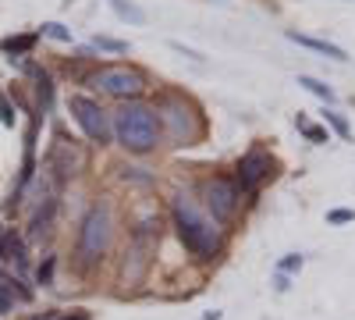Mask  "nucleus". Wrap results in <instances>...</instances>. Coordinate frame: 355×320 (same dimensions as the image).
Wrapping results in <instances>:
<instances>
[{
  "label": "nucleus",
  "instance_id": "obj_21",
  "mask_svg": "<svg viewBox=\"0 0 355 320\" xmlns=\"http://www.w3.org/2000/svg\"><path fill=\"white\" fill-rule=\"evenodd\" d=\"M40 36H50V40H57V43H71V28H64L61 22H46V25L40 28Z\"/></svg>",
  "mask_w": 355,
  "mask_h": 320
},
{
  "label": "nucleus",
  "instance_id": "obj_30",
  "mask_svg": "<svg viewBox=\"0 0 355 320\" xmlns=\"http://www.w3.org/2000/svg\"><path fill=\"white\" fill-rule=\"evenodd\" d=\"M4 239H8V224H0V253H4Z\"/></svg>",
  "mask_w": 355,
  "mask_h": 320
},
{
  "label": "nucleus",
  "instance_id": "obj_27",
  "mask_svg": "<svg viewBox=\"0 0 355 320\" xmlns=\"http://www.w3.org/2000/svg\"><path fill=\"white\" fill-rule=\"evenodd\" d=\"M53 264H57L53 256H46L43 264H40V271H36V281H40V285H50V281H53Z\"/></svg>",
  "mask_w": 355,
  "mask_h": 320
},
{
  "label": "nucleus",
  "instance_id": "obj_12",
  "mask_svg": "<svg viewBox=\"0 0 355 320\" xmlns=\"http://www.w3.org/2000/svg\"><path fill=\"white\" fill-rule=\"evenodd\" d=\"M53 217H57V196H40L33 221H28V239H43L53 228Z\"/></svg>",
  "mask_w": 355,
  "mask_h": 320
},
{
  "label": "nucleus",
  "instance_id": "obj_23",
  "mask_svg": "<svg viewBox=\"0 0 355 320\" xmlns=\"http://www.w3.org/2000/svg\"><path fill=\"white\" fill-rule=\"evenodd\" d=\"M93 47L96 50H107V53H128V43L125 40H110V36H96Z\"/></svg>",
  "mask_w": 355,
  "mask_h": 320
},
{
  "label": "nucleus",
  "instance_id": "obj_24",
  "mask_svg": "<svg viewBox=\"0 0 355 320\" xmlns=\"http://www.w3.org/2000/svg\"><path fill=\"white\" fill-rule=\"evenodd\" d=\"M302 264H306L302 253H288V256L281 260V264H277V271H281V274H299V271H302Z\"/></svg>",
  "mask_w": 355,
  "mask_h": 320
},
{
  "label": "nucleus",
  "instance_id": "obj_7",
  "mask_svg": "<svg viewBox=\"0 0 355 320\" xmlns=\"http://www.w3.org/2000/svg\"><path fill=\"white\" fill-rule=\"evenodd\" d=\"M242 185L231 178V174H206V178L199 182V203H202V210L210 214L214 221L220 224H231L234 217H239L242 210Z\"/></svg>",
  "mask_w": 355,
  "mask_h": 320
},
{
  "label": "nucleus",
  "instance_id": "obj_8",
  "mask_svg": "<svg viewBox=\"0 0 355 320\" xmlns=\"http://www.w3.org/2000/svg\"><path fill=\"white\" fill-rule=\"evenodd\" d=\"M85 85H96L107 96H117V100L128 103V100H139L146 93L150 78H146V71H139L135 65H103V68L85 75Z\"/></svg>",
  "mask_w": 355,
  "mask_h": 320
},
{
  "label": "nucleus",
  "instance_id": "obj_2",
  "mask_svg": "<svg viewBox=\"0 0 355 320\" xmlns=\"http://www.w3.org/2000/svg\"><path fill=\"white\" fill-rule=\"evenodd\" d=\"M114 246V210L107 199H96L78 221V242H75V271L96 274Z\"/></svg>",
  "mask_w": 355,
  "mask_h": 320
},
{
  "label": "nucleus",
  "instance_id": "obj_4",
  "mask_svg": "<svg viewBox=\"0 0 355 320\" xmlns=\"http://www.w3.org/2000/svg\"><path fill=\"white\" fill-rule=\"evenodd\" d=\"M110 118H114V139H117V146H125V150L135 153V157L153 153L160 142H164L157 107H150V103L128 100V103L117 107Z\"/></svg>",
  "mask_w": 355,
  "mask_h": 320
},
{
  "label": "nucleus",
  "instance_id": "obj_3",
  "mask_svg": "<svg viewBox=\"0 0 355 320\" xmlns=\"http://www.w3.org/2000/svg\"><path fill=\"white\" fill-rule=\"evenodd\" d=\"M160 235H164V221L160 214H146L142 221L132 224L128 246L121 253V267H117V285L135 288L150 278L153 264H157V249H160Z\"/></svg>",
  "mask_w": 355,
  "mask_h": 320
},
{
  "label": "nucleus",
  "instance_id": "obj_22",
  "mask_svg": "<svg viewBox=\"0 0 355 320\" xmlns=\"http://www.w3.org/2000/svg\"><path fill=\"white\" fill-rule=\"evenodd\" d=\"M323 121H327L341 139H352V128H348V121H345V114H338V110H323Z\"/></svg>",
  "mask_w": 355,
  "mask_h": 320
},
{
  "label": "nucleus",
  "instance_id": "obj_17",
  "mask_svg": "<svg viewBox=\"0 0 355 320\" xmlns=\"http://www.w3.org/2000/svg\"><path fill=\"white\" fill-rule=\"evenodd\" d=\"M117 171H121V182H128V185H142V189H153L157 185V174L146 171V167L125 164V167H117Z\"/></svg>",
  "mask_w": 355,
  "mask_h": 320
},
{
  "label": "nucleus",
  "instance_id": "obj_28",
  "mask_svg": "<svg viewBox=\"0 0 355 320\" xmlns=\"http://www.w3.org/2000/svg\"><path fill=\"white\" fill-rule=\"evenodd\" d=\"M355 221V210H331L327 214V224H352Z\"/></svg>",
  "mask_w": 355,
  "mask_h": 320
},
{
  "label": "nucleus",
  "instance_id": "obj_18",
  "mask_svg": "<svg viewBox=\"0 0 355 320\" xmlns=\"http://www.w3.org/2000/svg\"><path fill=\"white\" fill-rule=\"evenodd\" d=\"M299 85H302V90H309L313 96H320V100H327V103H334L338 96H334V90H331V85L327 82H320V78H313V75H299Z\"/></svg>",
  "mask_w": 355,
  "mask_h": 320
},
{
  "label": "nucleus",
  "instance_id": "obj_9",
  "mask_svg": "<svg viewBox=\"0 0 355 320\" xmlns=\"http://www.w3.org/2000/svg\"><path fill=\"white\" fill-rule=\"evenodd\" d=\"M68 110H71V118L78 121V128L85 132V139L93 142V146H107V142L114 139V118L100 107V100L71 93L68 96Z\"/></svg>",
  "mask_w": 355,
  "mask_h": 320
},
{
  "label": "nucleus",
  "instance_id": "obj_31",
  "mask_svg": "<svg viewBox=\"0 0 355 320\" xmlns=\"http://www.w3.org/2000/svg\"><path fill=\"white\" fill-rule=\"evenodd\" d=\"M202 320H220V313H217V310H214V313H206V317H202Z\"/></svg>",
  "mask_w": 355,
  "mask_h": 320
},
{
  "label": "nucleus",
  "instance_id": "obj_25",
  "mask_svg": "<svg viewBox=\"0 0 355 320\" xmlns=\"http://www.w3.org/2000/svg\"><path fill=\"white\" fill-rule=\"evenodd\" d=\"M33 320H93V317H89V310H71V313H57V310H50V313L33 317Z\"/></svg>",
  "mask_w": 355,
  "mask_h": 320
},
{
  "label": "nucleus",
  "instance_id": "obj_19",
  "mask_svg": "<svg viewBox=\"0 0 355 320\" xmlns=\"http://www.w3.org/2000/svg\"><path fill=\"white\" fill-rule=\"evenodd\" d=\"M295 125H299V132H302L309 142H331V132L323 128V125H313V121H306V118H295Z\"/></svg>",
  "mask_w": 355,
  "mask_h": 320
},
{
  "label": "nucleus",
  "instance_id": "obj_11",
  "mask_svg": "<svg viewBox=\"0 0 355 320\" xmlns=\"http://www.w3.org/2000/svg\"><path fill=\"white\" fill-rule=\"evenodd\" d=\"M18 303H33V288H25L18 274L0 271V313L15 310Z\"/></svg>",
  "mask_w": 355,
  "mask_h": 320
},
{
  "label": "nucleus",
  "instance_id": "obj_5",
  "mask_svg": "<svg viewBox=\"0 0 355 320\" xmlns=\"http://www.w3.org/2000/svg\"><path fill=\"white\" fill-rule=\"evenodd\" d=\"M157 118H160V132L171 146L189 150L206 135V118L202 110L185 96V93H160L157 100Z\"/></svg>",
  "mask_w": 355,
  "mask_h": 320
},
{
  "label": "nucleus",
  "instance_id": "obj_10",
  "mask_svg": "<svg viewBox=\"0 0 355 320\" xmlns=\"http://www.w3.org/2000/svg\"><path fill=\"white\" fill-rule=\"evenodd\" d=\"M277 174V160L274 153L266 146H252L239 157V164H234V182L242 185V192H256L263 182H270Z\"/></svg>",
  "mask_w": 355,
  "mask_h": 320
},
{
  "label": "nucleus",
  "instance_id": "obj_16",
  "mask_svg": "<svg viewBox=\"0 0 355 320\" xmlns=\"http://www.w3.org/2000/svg\"><path fill=\"white\" fill-rule=\"evenodd\" d=\"M40 43V33H21V36H8V40H0V50H4L11 61L21 53H33V47Z\"/></svg>",
  "mask_w": 355,
  "mask_h": 320
},
{
  "label": "nucleus",
  "instance_id": "obj_20",
  "mask_svg": "<svg viewBox=\"0 0 355 320\" xmlns=\"http://www.w3.org/2000/svg\"><path fill=\"white\" fill-rule=\"evenodd\" d=\"M107 4H110L117 15H121L125 22H132V25H142V22H146V15H142L135 4H128V0H107Z\"/></svg>",
  "mask_w": 355,
  "mask_h": 320
},
{
  "label": "nucleus",
  "instance_id": "obj_13",
  "mask_svg": "<svg viewBox=\"0 0 355 320\" xmlns=\"http://www.w3.org/2000/svg\"><path fill=\"white\" fill-rule=\"evenodd\" d=\"M28 75H33V90H36V96H40V114H43V110H50V103H53V78H50V71H43L40 65H28Z\"/></svg>",
  "mask_w": 355,
  "mask_h": 320
},
{
  "label": "nucleus",
  "instance_id": "obj_6",
  "mask_svg": "<svg viewBox=\"0 0 355 320\" xmlns=\"http://www.w3.org/2000/svg\"><path fill=\"white\" fill-rule=\"evenodd\" d=\"M85 167H89V153H85L82 142L71 139V135H64V132H53V142H50V150H46L40 171H46V178L61 189L71 178H78Z\"/></svg>",
  "mask_w": 355,
  "mask_h": 320
},
{
  "label": "nucleus",
  "instance_id": "obj_1",
  "mask_svg": "<svg viewBox=\"0 0 355 320\" xmlns=\"http://www.w3.org/2000/svg\"><path fill=\"white\" fill-rule=\"evenodd\" d=\"M171 228H174L178 242L185 246V253H192L196 260H206V264L220 260V253L227 249V231H224V224L206 214L202 203H199L196 196L178 192V196L171 199Z\"/></svg>",
  "mask_w": 355,
  "mask_h": 320
},
{
  "label": "nucleus",
  "instance_id": "obj_29",
  "mask_svg": "<svg viewBox=\"0 0 355 320\" xmlns=\"http://www.w3.org/2000/svg\"><path fill=\"white\" fill-rule=\"evenodd\" d=\"M274 285H277V292H288V274H281V271H277V278H274Z\"/></svg>",
  "mask_w": 355,
  "mask_h": 320
},
{
  "label": "nucleus",
  "instance_id": "obj_14",
  "mask_svg": "<svg viewBox=\"0 0 355 320\" xmlns=\"http://www.w3.org/2000/svg\"><path fill=\"white\" fill-rule=\"evenodd\" d=\"M0 260H8L15 271H25V239L18 235V228H8V239H4V253Z\"/></svg>",
  "mask_w": 355,
  "mask_h": 320
},
{
  "label": "nucleus",
  "instance_id": "obj_26",
  "mask_svg": "<svg viewBox=\"0 0 355 320\" xmlns=\"http://www.w3.org/2000/svg\"><path fill=\"white\" fill-rule=\"evenodd\" d=\"M0 125H4V128H15V103H11L4 93H0Z\"/></svg>",
  "mask_w": 355,
  "mask_h": 320
},
{
  "label": "nucleus",
  "instance_id": "obj_15",
  "mask_svg": "<svg viewBox=\"0 0 355 320\" xmlns=\"http://www.w3.org/2000/svg\"><path fill=\"white\" fill-rule=\"evenodd\" d=\"M288 40L291 43H299V47H309V50H316V53H327V57H334V61H348V53L341 50V47H334V43H327V40H313V36H302V33H288Z\"/></svg>",
  "mask_w": 355,
  "mask_h": 320
}]
</instances>
